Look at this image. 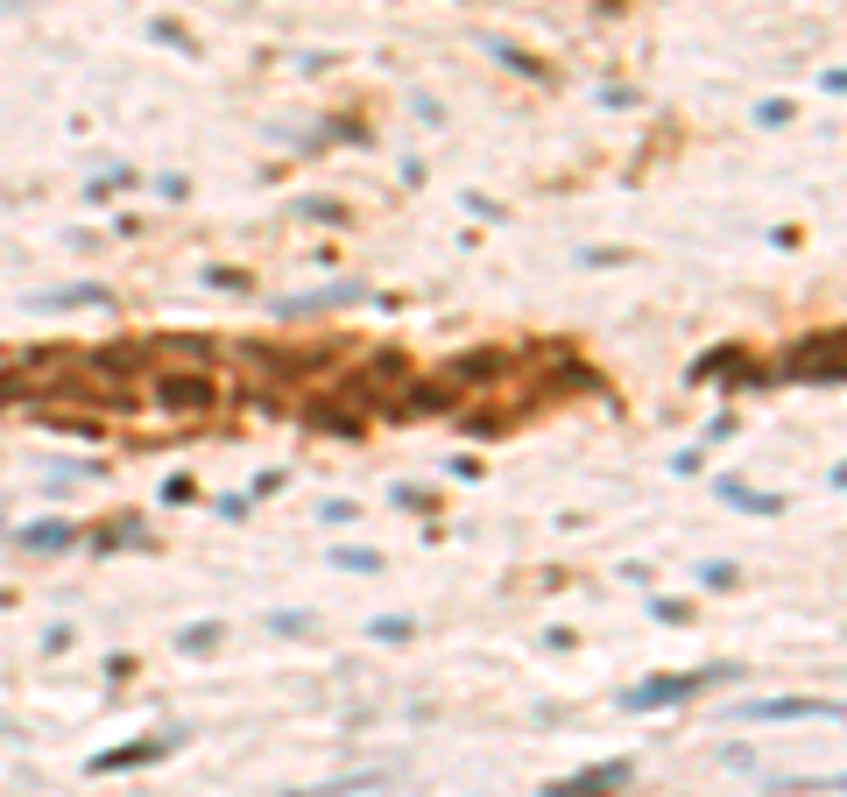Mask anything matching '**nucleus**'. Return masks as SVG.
<instances>
[{
    "instance_id": "1",
    "label": "nucleus",
    "mask_w": 847,
    "mask_h": 797,
    "mask_svg": "<svg viewBox=\"0 0 847 797\" xmlns=\"http://www.w3.org/2000/svg\"><path fill=\"white\" fill-rule=\"evenodd\" d=\"M713 678H735V664H713V671H678V678H650V685H636L629 699V713H657V705H678V699H692L700 685H713Z\"/></svg>"
},
{
    "instance_id": "2",
    "label": "nucleus",
    "mask_w": 847,
    "mask_h": 797,
    "mask_svg": "<svg viewBox=\"0 0 847 797\" xmlns=\"http://www.w3.org/2000/svg\"><path fill=\"white\" fill-rule=\"evenodd\" d=\"M741 720H847L840 699H741Z\"/></svg>"
},
{
    "instance_id": "3",
    "label": "nucleus",
    "mask_w": 847,
    "mask_h": 797,
    "mask_svg": "<svg viewBox=\"0 0 847 797\" xmlns=\"http://www.w3.org/2000/svg\"><path fill=\"white\" fill-rule=\"evenodd\" d=\"M791 374H806V382H812V374H820V382H840V374H847V339H840V333L806 339V346L791 353Z\"/></svg>"
},
{
    "instance_id": "4",
    "label": "nucleus",
    "mask_w": 847,
    "mask_h": 797,
    "mask_svg": "<svg viewBox=\"0 0 847 797\" xmlns=\"http://www.w3.org/2000/svg\"><path fill=\"white\" fill-rule=\"evenodd\" d=\"M156 402L162 410H205V402H213V382H205V374H156Z\"/></svg>"
},
{
    "instance_id": "5",
    "label": "nucleus",
    "mask_w": 847,
    "mask_h": 797,
    "mask_svg": "<svg viewBox=\"0 0 847 797\" xmlns=\"http://www.w3.org/2000/svg\"><path fill=\"white\" fill-rule=\"evenodd\" d=\"M615 784H629V762H607V770H586V776H572V784H558L552 797H601V790H615Z\"/></svg>"
},
{
    "instance_id": "6",
    "label": "nucleus",
    "mask_w": 847,
    "mask_h": 797,
    "mask_svg": "<svg viewBox=\"0 0 847 797\" xmlns=\"http://www.w3.org/2000/svg\"><path fill=\"white\" fill-rule=\"evenodd\" d=\"M487 374H501V353H467V360H452V374H445V382H487Z\"/></svg>"
},
{
    "instance_id": "7",
    "label": "nucleus",
    "mask_w": 847,
    "mask_h": 797,
    "mask_svg": "<svg viewBox=\"0 0 847 797\" xmlns=\"http://www.w3.org/2000/svg\"><path fill=\"white\" fill-rule=\"evenodd\" d=\"M727 502H741V508H755V516H777V508H784V494H749V487H741V480H727Z\"/></svg>"
},
{
    "instance_id": "8",
    "label": "nucleus",
    "mask_w": 847,
    "mask_h": 797,
    "mask_svg": "<svg viewBox=\"0 0 847 797\" xmlns=\"http://www.w3.org/2000/svg\"><path fill=\"white\" fill-rule=\"evenodd\" d=\"M375 636H382V642H403L410 621H403V614H389V621H375Z\"/></svg>"
}]
</instances>
